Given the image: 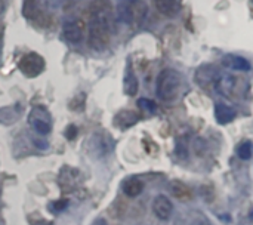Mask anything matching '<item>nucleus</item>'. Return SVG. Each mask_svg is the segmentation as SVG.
<instances>
[{
	"label": "nucleus",
	"instance_id": "nucleus-19",
	"mask_svg": "<svg viewBox=\"0 0 253 225\" xmlns=\"http://www.w3.org/2000/svg\"><path fill=\"white\" fill-rule=\"evenodd\" d=\"M138 105H139L141 110H144V111H147V113H154V111L157 110L156 102L151 101V99H147V98H141V99L138 101Z\"/></svg>",
	"mask_w": 253,
	"mask_h": 225
},
{
	"label": "nucleus",
	"instance_id": "nucleus-3",
	"mask_svg": "<svg viewBox=\"0 0 253 225\" xmlns=\"http://www.w3.org/2000/svg\"><path fill=\"white\" fill-rule=\"evenodd\" d=\"M44 59L36 53V52H30V53H25L19 62H18V67H19V71L25 76V77H30V79H34L37 76H40L43 71H44Z\"/></svg>",
	"mask_w": 253,
	"mask_h": 225
},
{
	"label": "nucleus",
	"instance_id": "nucleus-15",
	"mask_svg": "<svg viewBox=\"0 0 253 225\" xmlns=\"http://www.w3.org/2000/svg\"><path fill=\"white\" fill-rule=\"evenodd\" d=\"M172 196H175L178 200H190L193 197V193L191 190L188 188V185L179 182V181H173L170 182V187H169Z\"/></svg>",
	"mask_w": 253,
	"mask_h": 225
},
{
	"label": "nucleus",
	"instance_id": "nucleus-1",
	"mask_svg": "<svg viewBox=\"0 0 253 225\" xmlns=\"http://www.w3.org/2000/svg\"><path fill=\"white\" fill-rule=\"evenodd\" d=\"M110 19L111 4L108 0H95L90 6L89 22V46L95 50H102L110 42Z\"/></svg>",
	"mask_w": 253,
	"mask_h": 225
},
{
	"label": "nucleus",
	"instance_id": "nucleus-6",
	"mask_svg": "<svg viewBox=\"0 0 253 225\" xmlns=\"http://www.w3.org/2000/svg\"><path fill=\"white\" fill-rule=\"evenodd\" d=\"M153 212L160 221H169L173 214V205L168 196L159 194L153 200Z\"/></svg>",
	"mask_w": 253,
	"mask_h": 225
},
{
	"label": "nucleus",
	"instance_id": "nucleus-8",
	"mask_svg": "<svg viewBox=\"0 0 253 225\" xmlns=\"http://www.w3.org/2000/svg\"><path fill=\"white\" fill-rule=\"evenodd\" d=\"M219 76H221V73L212 64H205V65L199 67L196 71V80L200 86H208V85L216 82Z\"/></svg>",
	"mask_w": 253,
	"mask_h": 225
},
{
	"label": "nucleus",
	"instance_id": "nucleus-2",
	"mask_svg": "<svg viewBox=\"0 0 253 225\" xmlns=\"http://www.w3.org/2000/svg\"><path fill=\"white\" fill-rule=\"evenodd\" d=\"M179 89H181V74L178 71H175L172 68H166L159 74L156 92L162 101L170 102V101L176 99Z\"/></svg>",
	"mask_w": 253,
	"mask_h": 225
},
{
	"label": "nucleus",
	"instance_id": "nucleus-7",
	"mask_svg": "<svg viewBox=\"0 0 253 225\" xmlns=\"http://www.w3.org/2000/svg\"><path fill=\"white\" fill-rule=\"evenodd\" d=\"M83 21L80 19H70L64 24V37L67 42L77 45L83 39Z\"/></svg>",
	"mask_w": 253,
	"mask_h": 225
},
{
	"label": "nucleus",
	"instance_id": "nucleus-17",
	"mask_svg": "<svg viewBox=\"0 0 253 225\" xmlns=\"http://www.w3.org/2000/svg\"><path fill=\"white\" fill-rule=\"evenodd\" d=\"M234 83H236V80H234L233 76L225 74V76H222V77H218V80H216L218 92H221L222 95H227V96H228V95L231 93V90L234 89Z\"/></svg>",
	"mask_w": 253,
	"mask_h": 225
},
{
	"label": "nucleus",
	"instance_id": "nucleus-10",
	"mask_svg": "<svg viewBox=\"0 0 253 225\" xmlns=\"http://www.w3.org/2000/svg\"><path fill=\"white\" fill-rule=\"evenodd\" d=\"M215 119L219 125H228L236 119V110L225 105V104H216L215 105Z\"/></svg>",
	"mask_w": 253,
	"mask_h": 225
},
{
	"label": "nucleus",
	"instance_id": "nucleus-13",
	"mask_svg": "<svg viewBox=\"0 0 253 225\" xmlns=\"http://www.w3.org/2000/svg\"><path fill=\"white\" fill-rule=\"evenodd\" d=\"M224 64L227 67H231L233 70H239V71H248L251 70V62L248 59H245L243 56L239 55H228L224 58Z\"/></svg>",
	"mask_w": 253,
	"mask_h": 225
},
{
	"label": "nucleus",
	"instance_id": "nucleus-9",
	"mask_svg": "<svg viewBox=\"0 0 253 225\" xmlns=\"http://www.w3.org/2000/svg\"><path fill=\"white\" fill-rule=\"evenodd\" d=\"M22 114V108L21 105H9V107H1L0 108V125H13L15 122L19 120Z\"/></svg>",
	"mask_w": 253,
	"mask_h": 225
},
{
	"label": "nucleus",
	"instance_id": "nucleus-24",
	"mask_svg": "<svg viewBox=\"0 0 253 225\" xmlns=\"http://www.w3.org/2000/svg\"><path fill=\"white\" fill-rule=\"evenodd\" d=\"M4 10V0H0V13Z\"/></svg>",
	"mask_w": 253,
	"mask_h": 225
},
{
	"label": "nucleus",
	"instance_id": "nucleus-26",
	"mask_svg": "<svg viewBox=\"0 0 253 225\" xmlns=\"http://www.w3.org/2000/svg\"><path fill=\"white\" fill-rule=\"evenodd\" d=\"M197 225H206V224H197Z\"/></svg>",
	"mask_w": 253,
	"mask_h": 225
},
{
	"label": "nucleus",
	"instance_id": "nucleus-20",
	"mask_svg": "<svg viewBox=\"0 0 253 225\" xmlns=\"http://www.w3.org/2000/svg\"><path fill=\"white\" fill-rule=\"evenodd\" d=\"M65 136H67V139H74L77 136V128L74 125H70L65 129Z\"/></svg>",
	"mask_w": 253,
	"mask_h": 225
},
{
	"label": "nucleus",
	"instance_id": "nucleus-23",
	"mask_svg": "<svg viewBox=\"0 0 253 225\" xmlns=\"http://www.w3.org/2000/svg\"><path fill=\"white\" fill-rule=\"evenodd\" d=\"M34 144H37V145H39L40 148H43V150L47 147V144H46V142H40V141H34Z\"/></svg>",
	"mask_w": 253,
	"mask_h": 225
},
{
	"label": "nucleus",
	"instance_id": "nucleus-4",
	"mask_svg": "<svg viewBox=\"0 0 253 225\" xmlns=\"http://www.w3.org/2000/svg\"><path fill=\"white\" fill-rule=\"evenodd\" d=\"M28 123L31 125L33 131L40 135H47L52 131V119L44 107H34L28 117Z\"/></svg>",
	"mask_w": 253,
	"mask_h": 225
},
{
	"label": "nucleus",
	"instance_id": "nucleus-21",
	"mask_svg": "<svg viewBox=\"0 0 253 225\" xmlns=\"http://www.w3.org/2000/svg\"><path fill=\"white\" fill-rule=\"evenodd\" d=\"M55 209V212H61V211H64L65 208H68V200H59V202H56V203H53L52 205Z\"/></svg>",
	"mask_w": 253,
	"mask_h": 225
},
{
	"label": "nucleus",
	"instance_id": "nucleus-5",
	"mask_svg": "<svg viewBox=\"0 0 253 225\" xmlns=\"http://www.w3.org/2000/svg\"><path fill=\"white\" fill-rule=\"evenodd\" d=\"M89 148L93 156L102 157L113 148V141L108 134H93L89 139Z\"/></svg>",
	"mask_w": 253,
	"mask_h": 225
},
{
	"label": "nucleus",
	"instance_id": "nucleus-12",
	"mask_svg": "<svg viewBox=\"0 0 253 225\" xmlns=\"http://www.w3.org/2000/svg\"><path fill=\"white\" fill-rule=\"evenodd\" d=\"M156 6L165 16H175L181 9L179 0H156Z\"/></svg>",
	"mask_w": 253,
	"mask_h": 225
},
{
	"label": "nucleus",
	"instance_id": "nucleus-25",
	"mask_svg": "<svg viewBox=\"0 0 253 225\" xmlns=\"http://www.w3.org/2000/svg\"><path fill=\"white\" fill-rule=\"evenodd\" d=\"M68 1H71V3H76V1H79V0H68Z\"/></svg>",
	"mask_w": 253,
	"mask_h": 225
},
{
	"label": "nucleus",
	"instance_id": "nucleus-11",
	"mask_svg": "<svg viewBox=\"0 0 253 225\" xmlns=\"http://www.w3.org/2000/svg\"><path fill=\"white\" fill-rule=\"evenodd\" d=\"M138 120H139V116H138L135 111H129V110L120 111V113L114 117L116 126H117V128H122V129H126V128L133 126Z\"/></svg>",
	"mask_w": 253,
	"mask_h": 225
},
{
	"label": "nucleus",
	"instance_id": "nucleus-22",
	"mask_svg": "<svg viewBox=\"0 0 253 225\" xmlns=\"http://www.w3.org/2000/svg\"><path fill=\"white\" fill-rule=\"evenodd\" d=\"M92 225H107V221H105V220H102V218H99V220H96V221H95Z\"/></svg>",
	"mask_w": 253,
	"mask_h": 225
},
{
	"label": "nucleus",
	"instance_id": "nucleus-14",
	"mask_svg": "<svg viewBox=\"0 0 253 225\" xmlns=\"http://www.w3.org/2000/svg\"><path fill=\"white\" fill-rule=\"evenodd\" d=\"M123 88H125V93L129 95V96H133L138 92L139 83H138V79H136V76H135V73H133V70L130 67L126 71L125 82H123Z\"/></svg>",
	"mask_w": 253,
	"mask_h": 225
},
{
	"label": "nucleus",
	"instance_id": "nucleus-18",
	"mask_svg": "<svg viewBox=\"0 0 253 225\" xmlns=\"http://www.w3.org/2000/svg\"><path fill=\"white\" fill-rule=\"evenodd\" d=\"M237 154L242 160H251L253 154V145L251 141H245L243 144H240L239 150H237Z\"/></svg>",
	"mask_w": 253,
	"mask_h": 225
},
{
	"label": "nucleus",
	"instance_id": "nucleus-16",
	"mask_svg": "<svg viewBox=\"0 0 253 225\" xmlns=\"http://www.w3.org/2000/svg\"><path fill=\"white\" fill-rule=\"evenodd\" d=\"M144 191V184L138 178H130L123 184V193L127 197H138Z\"/></svg>",
	"mask_w": 253,
	"mask_h": 225
}]
</instances>
